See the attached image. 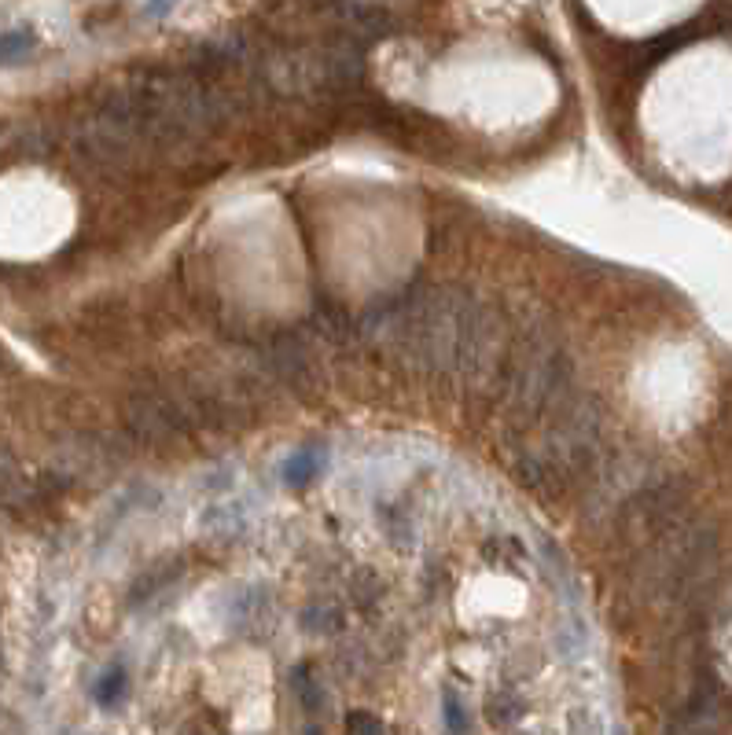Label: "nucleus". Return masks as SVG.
I'll return each instance as SVG.
<instances>
[{
  "label": "nucleus",
  "instance_id": "f257e3e1",
  "mask_svg": "<svg viewBox=\"0 0 732 735\" xmlns=\"http://www.w3.org/2000/svg\"><path fill=\"white\" fill-rule=\"evenodd\" d=\"M37 45V34L30 26H15L8 34H0V67H8V63H19L34 52Z\"/></svg>",
  "mask_w": 732,
  "mask_h": 735
},
{
  "label": "nucleus",
  "instance_id": "f03ea898",
  "mask_svg": "<svg viewBox=\"0 0 732 735\" xmlns=\"http://www.w3.org/2000/svg\"><path fill=\"white\" fill-rule=\"evenodd\" d=\"M442 717H446V732L449 735H468V728H471L468 706H464V699H460L453 688L442 691Z\"/></svg>",
  "mask_w": 732,
  "mask_h": 735
},
{
  "label": "nucleus",
  "instance_id": "7ed1b4c3",
  "mask_svg": "<svg viewBox=\"0 0 732 735\" xmlns=\"http://www.w3.org/2000/svg\"><path fill=\"white\" fill-rule=\"evenodd\" d=\"M302 629L306 633H317V636H328L339 629V611H335L332 603H313L302 611Z\"/></svg>",
  "mask_w": 732,
  "mask_h": 735
},
{
  "label": "nucleus",
  "instance_id": "20e7f679",
  "mask_svg": "<svg viewBox=\"0 0 732 735\" xmlns=\"http://www.w3.org/2000/svg\"><path fill=\"white\" fill-rule=\"evenodd\" d=\"M122 695H126V669L111 666L100 677V684H96V702H100V706H115Z\"/></svg>",
  "mask_w": 732,
  "mask_h": 735
},
{
  "label": "nucleus",
  "instance_id": "39448f33",
  "mask_svg": "<svg viewBox=\"0 0 732 735\" xmlns=\"http://www.w3.org/2000/svg\"><path fill=\"white\" fill-rule=\"evenodd\" d=\"M317 460H321V456H313L309 449H306V453H295L284 464V478L291 482V486H302V482H309V478L317 475V467H321Z\"/></svg>",
  "mask_w": 732,
  "mask_h": 735
},
{
  "label": "nucleus",
  "instance_id": "423d86ee",
  "mask_svg": "<svg viewBox=\"0 0 732 735\" xmlns=\"http://www.w3.org/2000/svg\"><path fill=\"white\" fill-rule=\"evenodd\" d=\"M486 713H490L493 724H512L515 717H519V699L515 695H508V691H501V695H493L490 702H486Z\"/></svg>",
  "mask_w": 732,
  "mask_h": 735
},
{
  "label": "nucleus",
  "instance_id": "0eeeda50",
  "mask_svg": "<svg viewBox=\"0 0 732 735\" xmlns=\"http://www.w3.org/2000/svg\"><path fill=\"white\" fill-rule=\"evenodd\" d=\"M346 735H387V728H383V721H379L376 713L354 710L346 713Z\"/></svg>",
  "mask_w": 732,
  "mask_h": 735
},
{
  "label": "nucleus",
  "instance_id": "6e6552de",
  "mask_svg": "<svg viewBox=\"0 0 732 735\" xmlns=\"http://www.w3.org/2000/svg\"><path fill=\"white\" fill-rule=\"evenodd\" d=\"M571 735H600V721L593 717V710L571 713Z\"/></svg>",
  "mask_w": 732,
  "mask_h": 735
},
{
  "label": "nucleus",
  "instance_id": "1a4fd4ad",
  "mask_svg": "<svg viewBox=\"0 0 732 735\" xmlns=\"http://www.w3.org/2000/svg\"><path fill=\"white\" fill-rule=\"evenodd\" d=\"M177 0H148V15H166Z\"/></svg>",
  "mask_w": 732,
  "mask_h": 735
},
{
  "label": "nucleus",
  "instance_id": "9d476101",
  "mask_svg": "<svg viewBox=\"0 0 732 735\" xmlns=\"http://www.w3.org/2000/svg\"><path fill=\"white\" fill-rule=\"evenodd\" d=\"M306 735H321V732H317V728H309V732Z\"/></svg>",
  "mask_w": 732,
  "mask_h": 735
},
{
  "label": "nucleus",
  "instance_id": "9b49d317",
  "mask_svg": "<svg viewBox=\"0 0 732 735\" xmlns=\"http://www.w3.org/2000/svg\"><path fill=\"white\" fill-rule=\"evenodd\" d=\"M192 735H203V732H192Z\"/></svg>",
  "mask_w": 732,
  "mask_h": 735
}]
</instances>
